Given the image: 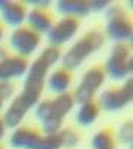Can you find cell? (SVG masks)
Instances as JSON below:
<instances>
[{"label": "cell", "mask_w": 133, "mask_h": 149, "mask_svg": "<svg viewBox=\"0 0 133 149\" xmlns=\"http://www.w3.org/2000/svg\"><path fill=\"white\" fill-rule=\"evenodd\" d=\"M102 44H104V34L100 31H89L63 54L61 57L63 69L69 72L78 69L91 54L100 50Z\"/></svg>", "instance_id": "1"}, {"label": "cell", "mask_w": 133, "mask_h": 149, "mask_svg": "<svg viewBox=\"0 0 133 149\" xmlns=\"http://www.w3.org/2000/svg\"><path fill=\"white\" fill-rule=\"evenodd\" d=\"M133 70L132 48L129 44H116L111 50L110 57L105 61L104 72L110 78L120 81L127 78Z\"/></svg>", "instance_id": "2"}, {"label": "cell", "mask_w": 133, "mask_h": 149, "mask_svg": "<svg viewBox=\"0 0 133 149\" xmlns=\"http://www.w3.org/2000/svg\"><path fill=\"white\" fill-rule=\"evenodd\" d=\"M105 81V72L104 67L101 66H94L91 69H88L85 72V74L82 76V81L79 84V86L76 88L75 94H73V101L81 104L94 101V95L98 92V89L102 86Z\"/></svg>", "instance_id": "3"}, {"label": "cell", "mask_w": 133, "mask_h": 149, "mask_svg": "<svg viewBox=\"0 0 133 149\" xmlns=\"http://www.w3.org/2000/svg\"><path fill=\"white\" fill-rule=\"evenodd\" d=\"M133 98V81L129 78L121 88L107 89L100 97V105L105 111H120L132 102Z\"/></svg>", "instance_id": "4"}, {"label": "cell", "mask_w": 133, "mask_h": 149, "mask_svg": "<svg viewBox=\"0 0 133 149\" xmlns=\"http://www.w3.org/2000/svg\"><path fill=\"white\" fill-rule=\"evenodd\" d=\"M48 69H50V66L42 58H40V57L35 58V61L31 66H28L22 92L40 100L41 92H42L44 85H45V78H47Z\"/></svg>", "instance_id": "5"}, {"label": "cell", "mask_w": 133, "mask_h": 149, "mask_svg": "<svg viewBox=\"0 0 133 149\" xmlns=\"http://www.w3.org/2000/svg\"><path fill=\"white\" fill-rule=\"evenodd\" d=\"M40 41H41L40 34H37L28 26H19L10 35L9 42H10V47L18 53L19 57L26 58L38 48Z\"/></svg>", "instance_id": "6"}, {"label": "cell", "mask_w": 133, "mask_h": 149, "mask_svg": "<svg viewBox=\"0 0 133 149\" xmlns=\"http://www.w3.org/2000/svg\"><path fill=\"white\" fill-rule=\"evenodd\" d=\"M35 104H38V100L32 98L31 95H28L25 92H21L18 97H15L12 100L8 111L5 113V117H3V121H5L6 127L18 129L21 121H22V118L25 117V114Z\"/></svg>", "instance_id": "7"}, {"label": "cell", "mask_w": 133, "mask_h": 149, "mask_svg": "<svg viewBox=\"0 0 133 149\" xmlns=\"http://www.w3.org/2000/svg\"><path fill=\"white\" fill-rule=\"evenodd\" d=\"M79 31V19L75 18H63L57 24H53L47 32V40L51 47H58L72 40Z\"/></svg>", "instance_id": "8"}, {"label": "cell", "mask_w": 133, "mask_h": 149, "mask_svg": "<svg viewBox=\"0 0 133 149\" xmlns=\"http://www.w3.org/2000/svg\"><path fill=\"white\" fill-rule=\"evenodd\" d=\"M28 61L19 56H9L6 60L0 63V81L10 82V79L22 78L26 74Z\"/></svg>", "instance_id": "9"}, {"label": "cell", "mask_w": 133, "mask_h": 149, "mask_svg": "<svg viewBox=\"0 0 133 149\" xmlns=\"http://www.w3.org/2000/svg\"><path fill=\"white\" fill-rule=\"evenodd\" d=\"M41 134L29 127H18L10 136V146L16 149H38Z\"/></svg>", "instance_id": "10"}, {"label": "cell", "mask_w": 133, "mask_h": 149, "mask_svg": "<svg viewBox=\"0 0 133 149\" xmlns=\"http://www.w3.org/2000/svg\"><path fill=\"white\" fill-rule=\"evenodd\" d=\"M107 35H108V38H111L117 44L130 42L132 37H133V28H132L130 19L127 16H124L120 19L108 21L107 22Z\"/></svg>", "instance_id": "11"}, {"label": "cell", "mask_w": 133, "mask_h": 149, "mask_svg": "<svg viewBox=\"0 0 133 149\" xmlns=\"http://www.w3.org/2000/svg\"><path fill=\"white\" fill-rule=\"evenodd\" d=\"M57 12L64 18H84L89 15L91 8L88 0H60L57 2Z\"/></svg>", "instance_id": "12"}, {"label": "cell", "mask_w": 133, "mask_h": 149, "mask_svg": "<svg viewBox=\"0 0 133 149\" xmlns=\"http://www.w3.org/2000/svg\"><path fill=\"white\" fill-rule=\"evenodd\" d=\"M0 13H2L3 21L12 28H19L26 19V9L19 2H10L9 0V3L0 10Z\"/></svg>", "instance_id": "13"}, {"label": "cell", "mask_w": 133, "mask_h": 149, "mask_svg": "<svg viewBox=\"0 0 133 149\" xmlns=\"http://www.w3.org/2000/svg\"><path fill=\"white\" fill-rule=\"evenodd\" d=\"M73 105H75V101H73V95H72V94L66 92V94L57 95L54 100H50L51 118L63 120L66 116L72 111Z\"/></svg>", "instance_id": "14"}, {"label": "cell", "mask_w": 133, "mask_h": 149, "mask_svg": "<svg viewBox=\"0 0 133 149\" xmlns=\"http://www.w3.org/2000/svg\"><path fill=\"white\" fill-rule=\"evenodd\" d=\"M48 88L56 92L57 95L60 94H66L70 88V84H72V72L66 70V69H57L56 72H53L50 76H48Z\"/></svg>", "instance_id": "15"}, {"label": "cell", "mask_w": 133, "mask_h": 149, "mask_svg": "<svg viewBox=\"0 0 133 149\" xmlns=\"http://www.w3.org/2000/svg\"><path fill=\"white\" fill-rule=\"evenodd\" d=\"M26 21L29 25L28 28H31L37 34L48 32L53 26V18L42 9H32L29 13H26Z\"/></svg>", "instance_id": "16"}, {"label": "cell", "mask_w": 133, "mask_h": 149, "mask_svg": "<svg viewBox=\"0 0 133 149\" xmlns=\"http://www.w3.org/2000/svg\"><path fill=\"white\" fill-rule=\"evenodd\" d=\"M100 116V105L95 101H89L85 104H81V108L76 114V121L79 126H91L95 123V120Z\"/></svg>", "instance_id": "17"}, {"label": "cell", "mask_w": 133, "mask_h": 149, "mask_svg": "<svg viewBox=\"0 0 133 149\" xmlns=\"http://www.w3.org/2000/svg\"><path fill=\"white\" fill-rule=\"evenodd\" d=\"M92 149H116V143L110 130H100L91 139Z\"/></svg>", "instance_id": "18"}, {"label": "cell", "mask_w": 133, "mask_h": 149, "mask_svg": "<svg viewBox=\"0 0 133 149\" xmlns=\"http://www.w3.org/2000/svg\"><path fill=\"white\" fill-rule=\"evenodd\" d=\"M58 136L61 140V146L64 148H73L79 143V134L73 129H61L58 132Z\"/></svg>", "instance_id": "19"}, {"label": "cell", "mask_w": 133, "mask_h": 149, "mask_svg": "<svg viewBox=\"0 0 133 149\" xmlns=\"http://www.w3.org/2000/svg\"><path fill=\"white\" fill-rule=\"evenodd\" d=\"M60 57H61V54H60L58 47H51V45L47 47V48H44L42 53L40 54V58H42L50 67L54 66V64L60 60Z\"/></svg>", "instance_id": "20"}, {"label": "cell", "mask_w": 133, "mask_h": 149, "mask_svg": "<svg viewBox=\"0 0 133 149\" xmlns=\"http://www.w3.org/2000/svg\"><path fill=\"white\" fill-rule=\"evenodd\" d=\"M61 140L57 134H45L41 137V143L38 149H61Z\"/></svg>", "instance_id": "21"}, {"label": "cell", "mask_w": 133, "mask_h": 149, "mask_svg": "<svg viewBox=\"0 0 133 149\" xmlns=\"http://www.w3.org/2000/svg\"><path fill=\"white\" fill-rule=\"evenodd\" d=\"M42 129H44L45 134H57L63 129V120L48 118V120L42 121Z\"/></svg>", "instance_id": "22"}, {"label": "cell", "mask_w": 133, "mask_h": 149, "mask_svg": "<svg viewBox=\"0 0 133 149\" xmlns=\"http://www.w3.org/2000/svg\"><path fill=\"white\" fill-rule=\"evenodd\" d=\"M124 16H127V15H126V10H124L123 6H120V5H110V6L105 9L107 22H108V21H114V19H120V18H124Z\"/></svg>", "instance_id": "23"}, {"label": "cell", "mask_w": 133, "mask_h": 149, "mask_svg": "<svg viewBox=\"0 0 133 149\" xmlns=\"http://www.w3.org/2000/svg\"><path fill=\"white\" fill-rule=\"evenodd\" d=\"M118 137H120V140H121L123 143H126V145H130V143H132V140H133V124H132V121H126V123L120 127V130H118Z\"/></svg>", "instance_id": "24"}, {"label": "cell", "mask_w": 133, "mask_h": 149, "mask_svg": "<svg viewBox=\"0 0 133 149\" xmlns=\"http://www.w3.org/2000/svg\"><path fill=\"white\" fill-rule=\"evenodd\" d=\"M13 85L10 82H5V81H0V100L2 101H6L9 100L12 95H13Z\"/></svg>", "instance_id": "25"}, {"label": "cell", "mask_w": 133, "mask_h": 149, "mask_svg": "<svg viewBox=\"0 0 133 149\" xmlns=\"http://www.w3.org/2000/svg\"><path fill=\"white\" fill-rule=\"evenodd\" d=\"M110 0H91L89 2V8L92 12H101V10H105L108 6H110Z\"/></svg>", "instance_id": "26"}, {"label": "cell", "mask_w": 133, "mask_h": 149, "mask_svg": "<svg viewBox=\"0 0 133 149\" xmlns=\"http://www.w3.org/2000/svg\"><path fill=\"white\" fill-rule=\"evenodd\" d=\"M26 3H29L31 6H34V9H45V8H48L50 6V0H29V2H26Z\"/></svg>", "instance_id": "27"}, {"label": "cell", "mask_w": 133, "mask_h": 149, "mask_svg": "<svg viewBox=\"0 0 133 149\" xmlns=\"http://www.w3.org/2000/svg\"><path fill=\"white\" fill-rule=\"evenodd\" d=\"M5 132H6V124H5L3 118L0 117V140L3 139V136H5Z\"/></svg>", "instance_id": "28"}, {"label": "cell", "mask_w": 133, "mask_h": 149, "mask_svg": "<svg viewBox=\"0 0 133 149\" xmlns=\"http://www.w3.org/2000/svg\"><path fill=\"white\" fill-rule=\"evenodd\" d=\"M9 57V54H8V51L5 50V48H2V47H0V63H2L3 60H6Z\"/></svg>", "instance_id": "29"}, {"label": "cell", "mask_w": 133, "mask_h": 149, "mask_svg": "<svg viewBox=\"0 0 133 149\" xmlns=\"http://www.w3.org/2000/svg\"><path fill=\"white\" fill-rule=\"evenodd\" d=\"M8 3H9V0H0V10H2V9H3V8H5Z\"/></svg>", "instance_id": "30"}, {"label": "cell", "mask_w": 133, "mask_h": 149, "mask_svg": "<svg viewBox=\"0 0 133 149\" xmlns=\"http://www.w3.org/2000/svg\"><path fill=\"white\" fill-rule=\"evenodd\" d=\"M2 35H3V29H2V26H0V40H2Z\"/></svg>", "instance_id": "31"}, {"label": "cell", "mask_w": 133, "mask_h": 149, "mask_svg": "<svg viewBox=\"0 0 133 149\" xmlns=\"http://www.w3.org/2000/svg\"><path fill=\"white\" fill-rule=\"evenodd\" d=\"M2 107H3V101L0 100V110H2Z\"/></svg>", "instance_id": "32"}, {"label": "cell", "mask_w": 133, "mask_h": 149, "mask_svg": "<svg viewBox=\"0 0 133 149\" xmlns=\"http://www.w3.org/2000/svg\"><path fill=\"white\" fill-rule=\"evenodd\" d=\"M0 149H2V148H0Z\"/></svg>", "instance_id": "33"}]
</instances>
